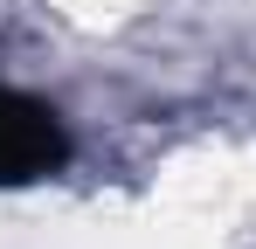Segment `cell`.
Masks as SVG:
<instances>
[{
  "label": "cell",
  "mask_w": 256,
  "mask_h": 249,
  "mask_svg": "<svg viewBox=\"0 0 256 249\" xmlns=\"http://www.w3.org/2000/svg\"><path fill=\"white\" fill-rule=\"evenodd\" d=\"M70 166V124L28 90H0V187H35Z\"/></svg>",
  "instance_id": "obj_1"
}]
</instances>
